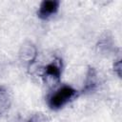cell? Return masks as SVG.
<instances>
[{"mask_svg": "<svg viewBox=\"0 0 122 122\" xmlns=\"http://www.w3.org/2000/svg\"><path fill=\"white\" fill-rule=\"evenodd\" d=\"M97 80L98 79H97L96 71L93 68H89L88 72H87V76H86V79H85L83 92H88L93 91L97 86Z\"/></svg>", "mask_w": 122, "mask_h": 122, "instance_id": "5", "label": "cell"}, {"mask_svg": "<svg viewBox=\"0 0 122 122\" xmlns=\"http://www.w3.org/2000/svg\"><path fill=\"white\" fill-rule=\"evenodd\" d=\"M27 122H46V117L41 114H35L31 116Z\"/></svg>", "mask_w": 122, "mask_h": 122, "instance_id": "7", "label": "cell"}, {"mask_svg": "<svg viewBox=\"0 0 122 122\" xmlns=\"http://www.w3.org/2000/svg\"><path fill=\"white\" fill-rule=\"evenodd\" d=\"M36 48L30 42L25 43L24 45H22L21 50L19 51V56L20 59L23 60L24 62L27 63H31L32 61H34L35 57H36Z\"/></svg>", "mask_w": 122, "mask_h": 122, "instance_id": "4", "label": "cell"}, {"mask_svg": "<svg viewBox=\"0 0 122 122\" xmlns=\"http://www.w3.org/2000/svg\"><path fill=\"white\" fill-rule=\"evenodd\" d=\"M113 70L117 73V75L120 77V75H121V61L120 60H117L113 64Z\"/></svg>", "mask_w": 122, "mask_h": 122, "instance_id": "8", "label": "cell"}, {"mask_svg": "<svg viewBox=\"0 0 122 122\" xmlns=\"http://www.w3.org/2000/svg\"><path fill=\"white\" fill-rule=\"evenodd\" d=\"M59 8V2L56 0H49L43 1L40 4L38 16L42 19H48L50 16L54 14Z\"/></svg>", "mask_w": 122, "mask_h": 122, "instance_id": "3", "label": "cell"}, {"mask_svg": "<svg viewBox=\"0 0 122 122\" xmlns=\"http://www.w3.org/2000/svg\"><path fill=\"white\" fill-rule=\"evenodd\" d=\"M77 94V92L71 86H62L55 92L51 94L48 99V104L52 110H59L64 107L68 102L74 98Z\"/></svg>", "mask_w": 122, "mask_h": 122, "instance_id": "1", "label": "cell"}, {"mask_svg": "<svg viewBox=\"0 0 122 122\" xmlns=\"http://www.w3.org/2000/svg\"><path fill=\"white\" fill-rule=\"evenodd\" d=\"M62 62L59 58H54L51 62L47 64L43 69L42 77L46 82L58 83L61 76Z\"/></svg>", "mask_w": 122, "mask_h": 122, "instance_id": "2", "label": "cell"}, {"mask_svg": "<svg viewBox=\"0 0 122 122\" xmlns=\"http://www.w3.org/2000/svg\"><path fill=\"white\" fill-rule=\"evenodd\" d=\"M10 95L9 92L0 85V116L4 115L10 107Z\"/></svg>", "mask_w": 122, "mask_h": 122, "instance_id": "6", "label": "cell"}]
</instances>
